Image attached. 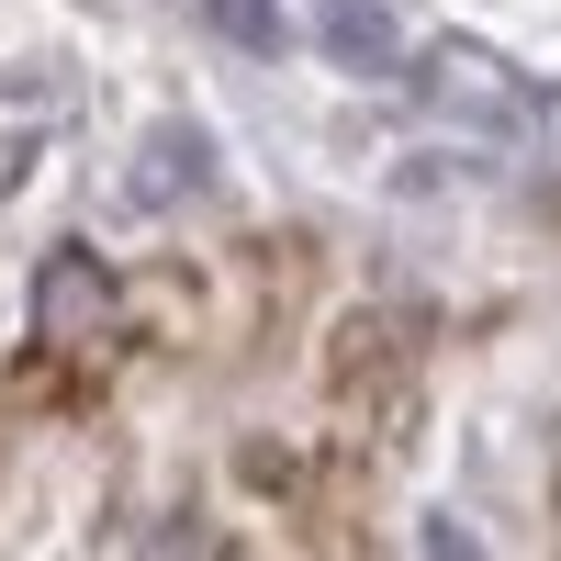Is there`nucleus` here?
<instances>
[{"mask_svg":"<svg viewBox=\"0 0 561 561\" xmlns=\"http://www.w3.org/2000/svg\"><path fill=\"white\" fill-rule=\"evenodd\" d=\"M427 102H438V113H472V124H494V135H539V124H550V113H539L494 57H460V45L427 68Z\"/></svg>","mask_w":561,"mask_h":561,"instance_id":"obj_1","label":"nucleus"},{"mask_svg":"<svg viewBox=\"0 0 561 561\" xmlns=\"http://www.w3.org/2000/svg\"><path fill=\"white\" fill-rule=\"evenodd\" d=\"M314 45H325L348 79H393V68H404L393 0H314Z\"/></svg>","mask_w":561,"mask_h":561,"instance_id":"obj_2","label":"nucleus"},{"mask_svg":"<svg viewBox=\"0 0 561 561\" xmlns=\"http://www.w3.org/2000/svg\"><path fill=\"white\" fill-rule=\"evenodd\" d=\"M203 180H214V135H203V124H158L147 147H135V180H124V192L158 214V203H180V192H203Z\"/></svg>","mask_w":561,"mask_h":561,"instance_id":"obj_3","label":"nucleus"},{"mask_svg":"<svg viewBox=\"0 0 561 561\" xmlns=\"http://www.w3.org/2000/svg\"><path fill=\"white\" fill-rule=\"evenodd\" d=\"M203 12L248 45V57H280V0H203Z\"/></svg>","mask_w":561,"mask_h":561,"instance_id":"obj_4","label":"nucleus"},{"mask_svg":"<svg viewBox=\"0 0 561 561\" xmlns=\"http://www.w3.org/2000/svg\"><path fill=\"white\" fill-rule=\"evenodd\" d=\"M427 561H483V550L460 539V517H427Z\"/></svg>","mask_w":561,"mask_h":561,"instance_id":"obj_5","label":"nucleus"}]
</instances>
